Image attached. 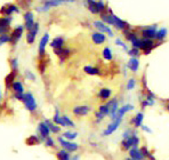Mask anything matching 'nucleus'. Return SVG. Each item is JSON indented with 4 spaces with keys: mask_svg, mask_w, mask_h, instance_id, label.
I'll list each match as a JSON object with an SVG mask.
<instances>
[{
    "mask_svg": "<svg viewBox=\"0 0 169 160\" xmlns=\"http://www.w3.org/2000/svg\"><path fill=\"white\" fill-rule=\"evenodd\" d=\"M23 103H24L25 109L30 112H34L37 110V101L34 98V96L32 95V93H25L24 94V100H23Z\"/></svg>",
    "mask_w": 169,
    "mask_h": 160,
    "instance_id": "f257e3e1",
    "label": "nucleus"
},
{
    "mask_svg": "<svg viewBox=\"0 0 169 160\" xmlns=\"http://www.w3.org/2000/svg\"><path fill=\"white\" fill-rule=\"evenodd\" d=\"M23 32H24V25H17L16 28H14L12 32H10V41H9V44H12L13 46H15V45L18 42L23 36Z\"/></svg>",
    "mask_w": 169,
    "mask_h": 160,
    "instance_id": "f03ea898",
    "label": "nucleus"
},
{
    "mask_svg": "<svg viewBox=\"0 0 169 160\" xmlns=\"http://www.w3.org/2000/svg\"><path fill=\"white\" fill-rule=\"evenodd\" d=\"M21 12V8L15 4H7L2 6L0 9V13L4 16H12L13 14H18Z\"/></svg>",
    "mask_w": 169,
    "mask_h": 160,
    "instance_id": "7ed1b4c3",
    "label": "nucleus"
},
{
    "mask_svg": "<svg viewBox=\"0 0 169 160\" xmlns=\"http://www.w3.org/2000/svg\"><path fill=\"white\" fill-rule=\"evenodd\" d=\"M138 144H140V138H138L137 134H134L133 136H130L128 138H125L121 142V145H122L124 150H129V149L134 148V146H137Z\"/></svg>",
    "mask_w": 169,
    "mask_h": 160,
    "instance_id": "20e7f679",
    "label": "nucleus"
},
{
    "mask_svg": "<svg viewBox=\"0 0 169 160\" xmlns=\"http://www.w3.org/2000/svg\"><path fill=\"white\" fill-rule=\"evenodd\" d=\"M58 143L61 144V146L66 150L68 152H74L79 149V145L77 143H73V142H70V141L65 140L63 136L58 137Z\"/></svg>",
    "mask_w": 169,
    "mask_h": 160,
    "instance_id": "39448f33",
    "label": "nucleus"
},
{
    "mask_svg": "<svg viewBox=\"0 0 169 160\" xmlns=\"http://www.w3.org/2000/svg\"><path fill=\"white\" fill-rule=\"evenodd\" d=\"M34 14L31 10H26L23 15V20H24V29L25 30H31L33 28V25L36 23V20H34Z\"/></svg>",
    "mask_w": 169,
    "mask_h": 160,
    "instance_id": "423d86ee",
    "label": "nucleus"
},
{
    "mask_svg": "<svg viewBox=\"0 0 169 160\" xmlns=\"http://www.w3.org/2000/svg\"><path fill=\"white\" fill-rule=\"evenodd\" d=\"M158 31V25L157 24H153L150 26L142 29V36L143 38H147V39H155V34Z\"/></svg>",
    "mask_w": 169,
    "mask_h": 160,
    "instance_id": "0eeeda50",
    "label": "nucleus"
},
{
    "mask_svg": "<svg viewBox=\"0 0 169 160\" xmlns=\"http://www.w3.org/2000/svg\"><path fill=\"white\" fill-rule=\"evenodd\" d=\"M38 32H39V23L36 22L34 25H33V28L31 30H29L28 33H26V37H25V39H26V42L30 45H32L34 41H36V38H37V34H38Z\"/></svg>",
    "mask_w": 169,
    "mask_h": 160,
    "instance_id": "6e6552de",
    "label": "nucleus"
},
{
    "mask_svg": "<svg viewBox=\"0 0 169 160\" xmlns=\"http://www.w3.org/2000/svg\"><path fill=\"white\" fill-rule=\"evenodd\" d=\"M94 26L97 29V31L98 32H102V33H104V34H109L110 37H113V32L111 30L109 25H106L104 22H102V21H95L94 22Z\"/></svg>",
    "mask_w": 169,
    "mask_h": 160,
    "instance_id": "1a4fd4ad",
    "label": "nucleus"
},
{
    "mask_svg": "<svg viewBox=\"0 0 169 160\" xmlns=\"http://www.w3.org/2000/svg\"><path fill=\"white\" fill-rule=\"evenodd\" d=\"M121 120H122V118H117V119L112 120V122H110V125L106 127V129H105L104 132H103V135L109 136L111 135V134H113V133L119 128V126H120L121 124Z\"/></svg>",
    "mask_w": 169,
    "mask_h": 160,
    "instance_id": "9d476101",
    "label": "nucleus"
},
{
    "mask_svg": "<svg viewBox=\"0 0 169 160\" xmlns=\"http://www.w3.org/2000/svg\"><path fill=\"white\" fill-rule=\"evenodd\" d=\"M155 47V45H154V41L153 39H147V38H142L141 39V48L142 50H144V53L147 55L149 53H151L153 48Z\"/></svg>",
    "mask_w": 169,
    "mask_h": 160,
    "instance_id": "9b49d317",
    "label": "nucleus"
},
{
    "mask_svg": "<svg viewBox=\"0 0 169 160\" xmlns=\"http://www.w3.org/2000/svg\"><path fill=\"white\" fill-rule=\"evenodd\" d=\"M106 104H108V106H109V109H110V114L109 116L111 117V119L112 120L117 119V111H118V109H119V103H118V100L117 98H113V100L109 101Z\"/></svg>",
    "mask_w": 169,
    "mask_h": 160,
    "instance_id": "f8f14e48",
    "label": "nucleus"
},
{
    "mask_svg": "<svg viewBox=\"0 0 169 160\" xmlns=\"http://www.w3.org/2000/svg\"><path fill=\"white\" fill-rule=\"evenodd\" d=\"M38 132H39V134H40L41 141H45L49 135H50V130H49L48 126L46 125L45 121L39 122V125H38Z\"/></svg>",
    "mask_w": 169,
    "mask_h": 160,
    "instance_id": "ddd939ff",
    "label": "nucleus"
},
{
    "mask_svg": "<svg viewBox=\"0 0 169 160\" xmlns=\"http://www.w3.org/2000/svg\"><path fill=\"white\" fill-rule=\"evenodd\" d=\"M49 41V33H45L42 38H41L40 42H39V56L40 58H42L45 56V53H46V46L48 45Z\"/></svg>",
    "mask_w": 169,
    "mask_h": 160,
    "instance_id": "4468645a",
    "label": "nucleus"
},
{
    "mask_svg": "<svg viewBox=\"0 0 169 160\" xmlns=\"http://www.w3.org/2000/svg\"><path fill=\"white\" fill-rule=\"evenodd\" d=\"M113 26L116 29H118V30H121V31H124L125 29L130 28L127 22L122 21L121 18H119L117 15H114V14H113Z\"/></svg>",
    "mask_w": 169,
    "mask_h": 160,
    "instance_id": "2eb2a0df",
    "label": "nucleus"
},
{
    "mask_svg": "<svg viewBox=\"0 0 169 160\" xmlns=\"http://www.w3.org/2000/svg\"><path fill=\"white\" fill-rule=\"evenodd\" d=\"M90 110H92V108L88 106V105H78V106L73 109V113L78 117H84L87 116L90 112Z\"/></svg>",
    "mask_w": 169,
    "mask_h": 160,
    "instance_id": "dca6fc26",
    "label": "nucleus"
},
{
    "mask_svg": "<svg viewBox=\"0 0 169 160\" xmlns=\"http://www.w3.org/2000/svg\"><path fill=\"white\" fill-rule=\"evenodd\" d=\"M92 40H93L94 44L102 45L106 41V36H105L104 33H102V32H98V31L94 32L93 34H92Z\"/></svg>",
    "mask_w": 169,
    "mask_h": 160,
    "instance_id": "f3484780",
    "label": "nucleus"
},
{
    "mask_svg": "<svg viewBox=\"0 0 169 160\" xmlns=\"http://www.w3.org/2000/svg\"><path fill=\"white\" fill-rule=\"evenodd\" d=\"M101 18L106 25H113V13L110 8L108 13H101Z\"/></svg>",
    "mask_w": 169,
    "mask_h": 160,
    "instance_id": "a211bd4d",
    "label": "nucleus"
},
{
    "mask_svg": "<svg viewBox=\"0 0 169 160\" xmlns=\"http://www.w3.org/2000/svg\"><path fill=\"white\" fill-rule=\"evenodd\" d=\"M129 156H130V158L134 160L144 159V157H143V154H142V152H141V149H138L137 146H134V148L129 149Z\"/></svg>",
    "mask_w": 169,
    "mask_h": 160,
    "instance_id": "6ab92c4d",
    "label": "nucleus"
},
{
    "mask_svg": "<svg viewBox=\"0 0 169 160\" xmlns=\"http://www.w3.org/2000/svg\"><path fill=\"white\" fill-rule=\"evenodd\" d=\"M64 42L65 40L63 37H55V38L52 40V42H50V47H52L53 49H60V48L64 47Z\"/></svg>",
    "mask_w": 169,
    "mask_h": 160,
    "instance_id": "aec40b11",
    "label": "nucleus"
},
{
    "mask_svg": "<svg viewBox=\"0 0 169 160\" xmlns=\"http://www.w3.org/2000/svg\"><path fill=\"white\" fill-rule=\"evenodd\" d=\"M54 53H55V54H56V55L61 58V62H63V61L70 55L71 50H70V48L63 47V48H60V49H54Z\"/></svg>",
    "mask_w": 169,
    "mask_h": 160,
    "instance_id": "412c9836",
    "label": "nucleus"
},
{
    "mask_svg": "<svg viewBox=\"0 0 169 160\" xmlns=\"http://www.w3.org/2000/svg\"><path fill=\"white\" fill-rule=\"evenodd\" d=\"M127 68L133 72H137L138 71V68H140V61L137 60L136 57H130V60L128 61L127 63Z\"/></svg>",
    "mask_w": 169,
    "mask_h": 160,
    "instance_id": "4be33fe9",
    "label": "nucleus"
},
{
    "mask_svg": "<svg viewBox=\"0 0 169 160\" xmlns=\"http://www.w3.org/2000/svg\"><path fill=\"white\" fill-rule=\"evenodd\" d=\"M132 110H134V106L132 105V104H125L124 106H121V108L118 109L117 118H122V117L125 116L127 112L132 111Z\"/></svg>",
    "mask_w": 169,
    "mask_h": 160,
    "instance_id": "5701e85b",
    "label": "nucleus"
},
{
    "mask_svg": "<svg viewBox=\"0 0 169 160\" xmlns=\"http://www.w3.org/2000/svg\"><path fill=\"white\" fill-rule=\"evenodd\" d=\"M112 95V90L110 88H102L101 90L98 92V97L103 101H106L109 100L110 97Z\"/></svg>",
    "mask_w": 169,
    "mask_h": 160,
    "instance_id": "b1692460",
    "label": "nucleus"
},
{
    "mask_svg": "<svg viewBox=\"0 0 169 160\" xmlns=\"http://www.w3.org/2000/svg\"><path fill=\"white\" fill-rule=\"evenodd\" d=\"M84 4L88 8V10L92 14H98V10H97V5H96V1L95 0H86Z\"/></svg>",
    "mask_w": 169,
    "mask_h": 160,
    "instance_id": "393cba45",
    "label": "nucleus"
},
{
    "mask_svg": "<svg viewBox=\"0 0 169 160\" xmlns=\"http://www.w3.org/2000/svg\"><path fill=\"white\" fill-rule=\"evenodd\" d=\"M84 71L86 72L87 74H89V76H98V74H101L100 69L95 68V66H92V65H87V66H84Z\"/></svg>",
    "mask_w": 169,
    "mask_h": 160,
    "instance_id": "a878e982",
    "label": "nucleus"
},
{
    "mask_svg": "<svg viewBox=\"0 0 169 160\" xmlns=\"http://www.w3.org/2000/svg\"><path fill=\"white\" fill-rule=\"evenodd\" d=\"M143 119H144V113L143 112H138L135 118L132 119V124H134L135 127H141L142 122H143Z\"/></svg>",
    "mask_w": 169,
    "mask_h": 160,
    "instance_id": "bb28decb",
    "label": "nucleus"
},
{
    "mask_svg": "<svg viewBox=\"0 0 169 160\" xmlns=\"http://www.w3.org/2000/svg\"><path fill=\"white\" fill-rule=\"evenodd\" d=\"M168 34V30L167 28H160L157 31V34H155V39L158 41H163L166 39V37Z\"/></svg>",
    "mask_w": 169,
    "mask_h": 160,
    "instance_id": "cd10ccee",
    "label": "nucleus"
},
{
    "mask_svg": "<svg viewBox=\"0 0 169 160\" xmlns=\"http://www.w3.org/2000/svg\"><path fill=\"white\" fill-rule=\"evenodd\" d=\"M13 22V16H2L0 17V25L5 28H9Z\"/></svg>",
    "mask_w": 169,
    "mask_h": 160,
    "instance_id": "c85d7f7f",
    "label": "nucleus"
},
{
    "mask_svg": "<svg viewBox=\"0 0 169 160\" xmlns=\"http://www.w3.org/2000/svg\"><path fill=\"white\" fill-rule=\"evenodd\" d=\"M12 89L14 90V93H24V86L21 81H17V80L13 82Z\"/></svg>",
    "mask_w": 169,
    "mask_h": 160,
    "instance_id": "c756f323",
    "label": "nucleus"
},
{
    "mask_svg": "<svg viewBox=\"0 0 169 160\" xmlns=\"http://www.w3.org/2000/svg\"><path fill=\"white\" fill-rule=\"evenodd\" d=\"M15 77H16V71H12L10 73H9L8 76L6 77V87L7 88H12V85H13V82L15 81Z\"/></svg>",
    "mask_w": 169,
    "mask_h": 160,
    "instance_id": "7c9ffc66",
    "label": "nucleus"
},
{
    "mask_svg": "<svg viewBox=\"0 0 169 160\" xmlns=\"http://www.w3.org/2000/svg\"><path fill=\"white\" fill-rule=\"evenodd\" d=\"M45 122H46V125L48 126V128H49V130H50V133H60V130H61L60 126L55 124L54 121H50V120H46Z\"/></svg>",
    "mask_w": 169,
    "mask_h": 160,
    "instance_id": "2f4dec72",
    "label": "nucleus"
},
{
    "mask_svg": "<svg viewBox=\"0 0 169 160\" xmlns=\"http://www.w3.org/2000/svg\"><path fill=\"white\" fill-rule=\"evenodd\" d=\"M53 121H54L56 125H58V126H63V127H65V124H64V121H63V119H62V116L60 114L58 109L55 110V116H54V118H53Z\"/></svg>",
    "mask_w": 169,
    "mask_h": 160,
    "instance_id": "473e14b6",
    "label": "nucleus"
},
{
    "mask_svg": "<svg viewBox=\"0 0 169 160\" xmlns=\"http://www.w3.org/2000/svg\"><path fill=\"white\" fill-rule=\"evenodd\" d=\"M57 158H58V160H70L71 159V156H70V153L66 150L63 149V150L57 152Z\"/></svg>",
    "mask_w": 169,
    "mask_h": 160,
    "instance_id": "72a5a7b5",
    "label": "nucleus"
},
{
    "mask_svg": "<svg viewBox=\"0 0 169 160\" xmlns=\"http://www.w3.org/2000/svg\"><path fill=\"white\" fill-rule=\"evenodd\" d=\"M102 55L104 57V60H106V61H111L113 58L112 50H111V48L110 47H105L104 49H103V52H102Z\"/></svg>",
    "mask_w": 169,
    "mask_h": 160,
    "instance_id": "f704fd0d",
    "label": "nucleus"
},
{
    "mask_svg": "<svg viewBox=\"0 0 169 160\" xmlns=\"http://www.w3.org/2000/svg\"><path fill=\"white\" fill-rule=\"evenodd\" d=\"M77 136H78V133L77 132H65L64 134H63V137L68 141H73Z\"/></svg>",
    "mask_w": 169,
    "mask_h": 160,
    "instance_id": "c9c22d12",
    "label": "nucleus"
},
{
    "mask_svg": "<svg viewBox=\"0 0 169 160\" xmlns=\"http://www.w3.org/2000/svg\"><path fill=\"white\" fill-rule=\"evenodd\" d=\"M98 112H101L104 117L109 116L110 114V109H109V106H108V104H102L101 106L98 108Z\"/></svg>",
    "mask_w": 169,
    "mask_h": 160,
    "instance_id": "e433bc0d",
    "label": "nucleus"
},
{
    "mask_svg": "<svg viewBox=\"0 0 169 160\" xmlns=\"http://www.w3.org/2000/svg\"><path fill=\"white\" fill-rule=\"evenodd\" d=\"M96 5H97V10H98V14L104 13V10L106 9V5H105L104 1H103V0H97Z\"/></svg>",
    "mask_w": 169,
    "mask_h": 160,
    "instance_id": "4c0bfd02",
    "label": "nucleus"
},
{
    "mask_svg": "<svg viewBox=\"0 0 169 160\" xmlns=\"http://www.w3.org/2000/svg\"><path fill=\"white\" fill-rule=\"evenodd\" d=\"M10 41V36L8 33H5V34H0V46H2L5 44H8Z\"/></svg>",
    "mask_w": 169,
    "mask_h": 160,
    "instance_id": "58836bf2",
    "label": "nucleus"
},
{
    "mask_svg": "<svg viewBox=\"0 0 169 160\" xmlns=\"http://www.w3.org/2000/svg\"><path fill=\"white\" fill-rule=\"evenodd\" d=\"M62 119H63V121H64L65 127H74V126H76L74 122H73L72 120L70 119L68 116H62Z\"/></svg>",
    "mask_w": 169,
    "mask_h": 160,
    "instance_id": "ea45409f",
    "label": "nucleus"
},
{
    "mask_svg": "<svg viewBox=\"0 0 169 160\" xmlns=\"http://www.w3.org/2000/svg\"><path fill=\"white\" fill-rule=\"evenodd\" d=\"M18 2L21 4L20 8H23V9H26V10H28L32 1H31V0H18Z\"/></svg>",
    "mask_w": 169,
    "mask_h": 160,
    "instance_id": "a19ab883",
    "label": "nucleus"
},
{
    "mask_svg": "<svg viewBox=\"0 0 169 160\" xmlns=\"http://www.w3.org/2000/svg\"><path fill=\"white\" fill-rule=\"evenodd\" d=\"M128 55L130 57H137V56L140 55V49L138 48H134L132 47V49H128Z\"/></svg>",
    "mask_w": 169,
    "mask_h": 160,
    "instance_id": "79ce46f5",
    "label": "nucleus"
},
{
    "mask_svg": "<svg viewBox=\"0 0 169 160\" xmlns=\"http://www.w3.org/2000/svg\"><path fill=\"white\" fill-rule=\"evenodd\" d=\"M134 134H137L136 130L127 129V130H125V132H124V134H122V137H124V140H125V138H128V137H130V136H133Z\"/></svg>",
    "mask_w": 169,
    "mask_h": 160,
    "instance_id": "37998d69",
    "label": "nucleus"
},
{
    "mask_svg": "<svg viewBox=\"0 0 169 160\" xmlns=\"http://www.w3.org/2000/svg\"><path fill=\"white\" fill-rule=\"evenodd\" d=\"M9 63H10V66H12L13 71H16L17 69H18V60H17V58H12Z\"/></svg>",
    "mask_w": 169,
    "mask_h": 160,
    "instance_id": "c03bdc74",
    "label": "nucleus"
},
{
    "mask_svg": "<svg viewBox=\"0 0 169 160\" xmlns=\"http://www.w3.org/2000/svg\"><path fill=\"white\" fill-rule=\"evenodd\" d=\"M135 86H136V80L135 79H129L128 82H127V89L128 90H132V89H134L135 88Z\"/></svg>",
    "mask_w": 169,
    "mask_h": 160,
    "instance_id": "a18cd8bd",
    "label": "nucleus"
},
{
    "mask_svg": "<svg viewBox=\"0 0 169 160\" xmlns=\"http://www.w3.org/2000/svg\"><path fill=\"white\" fill-rule=\"evenodd\" d=\"M24 76L28 80H31V81H34V80H36V76H34V73H32L31 71H25Z\"/></svg>",
    "mask_w": 169,
    "mask_h": 160,
    "instance_id": "49530a36",
    "label": "nucleus"
},
{
    "mask_svg": "<svg viewBox=\"0 0 169 160\" xmlns=\"http://www.w3.org/2000/svg\"><path fill=\"white\" fill-rule=\"evenodd\" d=\"M116 45H118V46H120V47L124 48L125 52H128V47H127V45H126L121 39H116Z\"/></svg>",
    "mask_w": 169,
    "mask_h": 160,
    "instance_id": "de8ad7c7",
    "label": "nucleus"
},
{
    "mask_svg": "<svg viewBox=\"0 0 169 160\" xmlns=\"http://www.w3.org/2000/svg\"><path fill=\"white\" fill-rule=\"evenodd\" d=\"M45 144H46V146H54L55 145V141L53 140L52 137H47L46 140H45Z\"/></svg>",
    "mask_w": 169,
    "mask_h": 160,
    "instance_id": "09e8293b",
    "label": "nucleus"
},
{
    "mask_svg": "<svg viewBox=\"0 0 169 160\" xmlns=\"http://www.w3.org/2000/svg\"><path fill=\"white\" fill-rule=\"evenodd\" d=\"M132 46H133L134 48H141V39L140 38H136L135 40H133L132 41Z\"/></svg>",
    "mask_w": 169,
    "mask_h": 160,
    "instance_id": "8fccbe9b",
    "label": "nucleus"
},
{
    "mask_svg": "<svg viewBox=\"0 0 169 160\" xmlns=\"http://www.w3.org/2000/svg\"><path fill=\"white\" fill-rule=\"evenodd\" d=\"M24 94L25 93H15V94H14V97H15L16 100L23 102V100H24Z\"/></svg>",
    "mask_w": 169,
    "mask_h": 160,
    "instance_id": "3c124183",
    "label": "nucleus"
},
{
    "mask_svg": "<svg viewBox=\"0 0 169 160\" xmlns=\"http://www.w3.org/2000/svg\"><path fill=\"white\" fill-rule=\"evenodd\" d=\"M45 68H46V62H45V61L41 58L40 63H39V71H40V73H44V72H45Z\"/></svg>",
    "mask_w": 169,
    "mask_h": 160,
    "instance_id": "603ef678",
    "label": "nucleus"
},
{
    "mask_svg": "<svg viewBox=\"0 0 169 160\" xmlns=\"http://www.w3.org/2000/svg\"><path fill=\"white\" fill-rule=\"evenodd\" d=\"M95 117H96V121H97V122H100V121H102V120H103V119L105 118V117L103 116V114H102L101 112H98V111H97L96 113H95Z\"/></svg>",
    "mask_w": 169,
    "mask_h": 160,
    "instance_id": "864d4df0",
    "label": "nucleus"
},
{
    "mask_svg": "<svg viewBox=\"0 0 169 160\" xmlns=\"http://www.w3.org/2000/svg\"><path fill=\"white\" fill-rule=\"evenodd\" d=\"M9 28H5V26H1L0 25V34H5V33H8Z\"/></svg>",
    "mask_w": 169,
    "mask_h": 160,
    "instance_id": "5fc2aeb1",
    "label": "nucleus"
},
{
    "mask_svg": "<svg viewBox=\"0 0 169 160\" xmlns=\"http://www.w3.org/2000/svg\"><path fill=\"white\" fill-rule=\"evenodd\" d=\"M141 127H142V129H143L144 132H146V133H152V129H151V128H149L147 126H144V125H142Z\"/></svg>",
    "mask_w": 169,
    "mask_h": 160,
    "instance_id": "6e6d98bb",
    "label": "nucleus"
},
{
    "mask_svg": "<svg viewBox=\"0 0 169 160\" xmlns=\"http://www.w3.org/2000/svg\"><path fill=\"white\" fill-rule=\"evenodd\" d=\"M60 5H63V4H68V2H74L76 0H57Z\"/></svg>",
    "mask_w": 169,
    "mask_h": 160,
    "instance_id": "4d7b16f0",
    "label": "nucleus"
},
{
    "mask_svg": "<svg viewBox=\"0 0 169 160\" xmlns=\"http://www.w3.org/2000/svg\"><path fill=\"white\" fill-rule=\"evenodd\" d=\"M2 100V90H1V88H0V102Z\"/></svg>",
    "mask_w": 169,
    "mask_h": 160,
    "instance_id": "13d9d810",
    "label": "nucleus"
},
{
    "mask_svg": "<svg viewBox=\"0 0 169 160\" xmlns=\"http://www.w3.org/2000/svg\"><path fill=\"white\" fill-rule=\"evenodd\" d=\"M125 160H134V159H132V158H126Z\"/></svg>",
    "mask_w": 169,
    "mask_h": 160,
    "instance_id": "bf43d9fd",
    "label": "nucleus"
},
{
    "mask_svg": "<svg viewBox=\"0 0 169 160\" xmlns=\"http://www.w3.org/2000/svg\"><path fill=\"white\" fill-rule=\"evenodd\" d=\"M167 110H168V111H169V103L167 104Z\"/></svg>",
    "mask_w": 169,
    "mask_h": 160,
    "instance_id": "052dcab7",
    "label": "nucleus"
},
{
    "mask_svg": "<svg viewBox=\"0 0 169 160\" xmlns=\"http://www.w3.org/2000/svg\"><path fill=\"white\" fill-rule=\"evenodd\" d=\"M31 1H33V0H31Z\"/></svg>",
    "mask_w": 169,
    "mask_h": 160,
    "instance_id": "680f3d73",
    "label": "nucleus"
}]
</instances>
